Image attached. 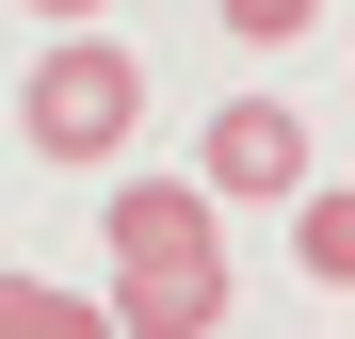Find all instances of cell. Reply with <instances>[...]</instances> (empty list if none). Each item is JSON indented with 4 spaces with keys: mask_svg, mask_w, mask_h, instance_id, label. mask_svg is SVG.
<instances>
[{
    "mask_svg": "<svg viewBox=\"0 0 355 339\" xmlns=\"http://www.w3.org/2000/svg\"><path fill=\"white\" fill-rule=\"evenodd\" d=\"M17 130H33V162H113V146L146 130V49H113V33L33 49V97H17Z\"/></svg>",
    "mask_w": 355,
    "mask_h": 339,
    "instance_id": "obj_1",
    "label": "cell"
},
{
    "mask_svg": "<svg viewBox=\"0 0 355 339\" xmlns=\"http://www.w3.org/2000/svg\"><path fill=\"white\" fill-rule=\"evenodd\" d=\"M307 178H323V146H307L291 97H226L210 130H194V194H210V210H226V194H275V210H291Z\"/></svg>",
    "mask_w": 355,
    "mask_h": 339,
    "instance_id": "obj_2",
    "label": "cell"
},
{
    "mask_svg": "<svg viewBox=\"0 0 355 339\" xmlns=\"http://www.w3.org/2000/svg\"><path fill=\"white\" fill-rule=\"evenodd\" d=\"M113 339H210L226 323V259H146V275H113Z\"/></svg>",
    "mask_w": 355,
    "mask_h": 339,
    "instance_id": "obj_3",
    "label": "cell"
},
{
    "mask_svg": "<svg viewBox=\"0 0 355 339\" xmlns=\"http://www.w3.org/2000/svg\"><path fill=\"white\" fill-rule=\"evenodd\" d=\"M33 17H65V33H97V17H113V0H33Z\"/></svg>",
    "mask_w": 355,
    "mask_h": 339,
    "instance_id": "obj_8",
    "label": "cell"
},
{
    "mask_svg": "<svg viewBox=\"0 0 355 339\" xmlns=\"http://www.w3.org/2000/svg\"><path fill=\"white\" fill-rule=\"evenodd\" d=\"M113 275H146V259H210V194L194 178H113Z\"/></svg>",
    "mask_w": 355,
    "mask_h": 339,
    "instance_id": "obj_4",
    "label": "cell"
},
{
    "mask_svg": "<svg viewBox=\"0 0 355 339\" xmlns=\"http://www.w3.org/2000/svg\"><path fill=\"white\" fill-rule=\"evenodd\" d=\"M291 259H307V275H323V291H339V275H355V210H339L323 178H307V194H291Z\"/></svg>",
    "mask_w": 355,
    "mask_h": 339,
    "instance_id": "obj_6",
    "label": "cell"
},
{
    "mask_svg": "<svg viewBox=\"0 0 355 339\" xmlns=\"http://www.w3.org/2000/svg\"><path fill=\"white\" fill-rule=\"evenodd\" d=\"M0 339H113L81 291H49V275H0Z\"/></svg>",
    "mask_w": 355,
    "mask_h": 339,
    "instance_id": "obj_5",
    "label": "cell"
},
{
    "mask_svg": "<svg viewBox=\"0 0 355 339\" xmlns=\"http://www.w3.org/2000/svg\"><path fill=\"white\" fill-rule=\"evenodd\" d=\"M210 17L243 33V49H291V33H323V0H210Z\"/></svg>",
    "mask_w": 355,
    "mask_h": 339,
    "instance_id": "obj_7",
    "label": "cell"
}]
</instances>
